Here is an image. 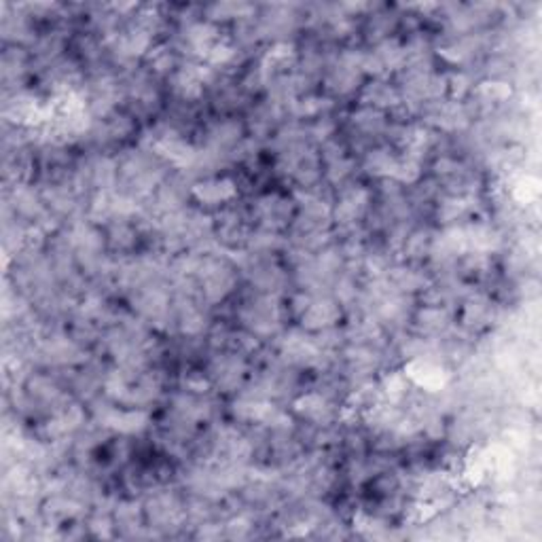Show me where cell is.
Returning <instances> with one entry per match:
<instances>
[{"label": "cell", "mask_w": 542, "mask_h": 542, "mask_svg": "<svg viewBox=\"0 0 542 542\" xmlns=\"http://www.w3.org/2000/svg\"><path fill=\"white\" fill-rule=\"evenodd\" d=\"M148 422V416L144 411H136V409H130V411H117V409H106L102 413V424L113 428V430H119V432H125V434H132V432H138L146 426Z\"/></svg>", "instance_id": "obj_1"}, {"label": "cell", "mask_w": 542, "mask_h": 542, "mask_svg": "<svg viewBox=\"0 0 542 542\" xmlns=\"http://www.w3.org/2000/svg\"><path fill=\"white\" fill-rule=\"evenodd\" d=\"M367 202H369L367 191H362V188H352V191H347V193H343V197L339 200V204L333 212L337 222L349 225V222L360 218L362 210L367 208Z\"/></svg>", "instance_id": "obj_2"}, {"label": "cell", "mask_w": 542, "mask_h": 542, "mask_svg": "<svg viewBox=\"0 0 542 542\" xmlns=\"http://www.w3.org/2000/svg\"><path fill=\"white\" fill-rule=\"evenodd\" d=\"M303 325L307 329H329L337 318H339V309L333 301H311L309 307L301 313Z\"/></svg>", "instance_id": "obj_3"}, {"label": "cell", "mask_w": 542, "mask_h": 542, "mask_svg": "<svg viewBox=\"0 0 542 542\" xmlns=\"http://www.w3.org/2000/svg\"><path fill=\"white\" fill-rule=\"evenodd\" d=\"M193 193L202 204H220V202H227L235 195V186L229 178L206 180V182H200L193 188Z\"/></svg>", "instance_id": "obj_4"}, {"label": "cell", "mask_w": 542, "mask_h": 542, "mask_svg": "<svg viewBox=\"0 0 542 542\" xmlns=\"http://www.w3.org/2000/svg\"><path fill=\"white\" fill-rule=\"evenodd\" d=\"M430 119L445 130H458V127L466 125V113L458 102H436L430 106Z\"/></svg>", "instance_id": "obj_5"}, {"label": "cell", "mask_w": 542, "mask_h": 542, "mask_svg": "<svg viewBox=\"0 0 542 542\" xmlns=\"http://www.w3.org/2000/svg\"><path fill=\"white\" fill-rule=\"evenodd\" d=\"M259 216L265 222V227H282L284 220L289 218L291 208L286 204V200L275 197V195H267L259 202Z\"/></svg>", "instance_id": "obj_6"}, {"label": "cell", "mask_w": 542, "mask_h": 542, "mask_svg": "<svg viewBox=\"0 0 542 542\" xmlns=\"http://www.w3.org/2000/svg\"><path fill=\"white\" fill-rule=\"evenodd\" d=\"M214 375L218 379V386L225 388V390H231L240 384V379L244 375V362L238 360V358H231V356H225L220 358L214 367Z\"/></svg>", "instance_id": "obj_7"}, {"label": "cell", "mask_w": 542, "mask_h": 542, "mask_svg": "<svg viewBox=\"0 0 542 542\" xmlns=\"http://www.w3.org/2000/svg\"><path fill=\"white\" fill-rule=\"evenodd\" d=\"M295 409L301 413V416L309 418V420H316V422H327L331 418V407L329 403L318 396V394H307L303 396L301 400L295 403Z\"/></svg>", "instance_id": "obj_8"}, {"label": "cell", "mask_w": 542, "mask_h": 542, "mask_svg": "<svg viewBox=\"0 0 542 542\" xmlns=\"http://www.w3.org/2000/svg\"><path fill=\"white\" fill-rule=\"evenodd\" d=\"M367 170L375 176H392L396 174V168H398V159L392 157L388 151H371L367 155V162H365Z\"/></svg>", "instance_id": "obj_9"}, {"label": "cell", "mask_w": 542, "mask_h": 542, "mask_svg": "<svg viewBox=\"0 0 542 542\" xmlns=\"http://www.w3.org/2000/svg\"><path fill=\"white\" fill-rule=\"evenodd\" d=\"M362 100L369 104H375V106H396L400 102L398 93L390 85H384V83H371L365 89Z\"/></svg>", "instance_id": "obj_10"}, {"label": "cell", "mask_w": 542, "mask_h": 542, "mask_svg": "<svg viewBox=\"0 0 542 542\" xmlns=\"http://www.w3.org/2000/svg\"><path fill=\"white\" fill-rule=\"evenodd\" d=\"M240 138V125L233 123V121H225V123H218L214 125V130L210 132V144L214 151H222L231 144H235Z\"/></svg>", "instance_id": "obj_11"}, {"label": "cell", "mask_w": 542, "mask_h": 542, "mask_svg": "<svg viewBox=\"0 0 542 542\" xmlns=\"http://www.w3.org/2000/svg\"><path fill=\"white\" fill-rule=\"evenodd\" d=\"M166 305H168V297L162 291H148L138 299V309L151 318V320H159V318L166 316Z\"/></svg>", "instance_id": "obj_12"}, {"label": "cell", "mask_w": 542, "mask_h": 542, "mask_svg": "<svg viewBox=\"0 0 542 542\" xmlns=\"http://www.w3.org/2000/svg\"><path fill=\"white\" fill-rule=\"evenodd\" d=\"M449 322V316L447 311H443L441 307H426L422 313H420V327L426 331V333H438L447 327Z\"/></svg>", "instance_id": "obj_13"}, {"label": "cell", "mask_w": 542, "mask_h": 542, "mask_svg": "<svg viewBox=\"0 0 542 542\" xmlns=\"http://www.w3.org/2000/svg\"><path fill=\"white\" fill-rule=\"evenodd\" d=\"M354 123L360 127V130L371 134V132H379L381 127H384L386 119H384V113L377 110V108H362L360 113L354 115Z\"/></svg>", "instance_id": "obj_14"}, {"label": "cell", "mask_w": 542, "mask_h": 542, "mask_svg": "<svg viewBox=\"0 0 542 542\" xmlns=\"http://www.w3.org/2000/svg\"><path fill=\"white\" fill-rule=\"evenodd\" d=\"M392 284L396 286L398 291H416V289H420V286L424 284V280L416 271H411V269H398L392 275Z\"/></svg>", "instance_id": "obj_15"}, {"label": "cell", "mask_w": 542, "mask_h": 542, "mask_svg": "<svg viewBox=\"0 0 542 542\" xmlns=\"http://www.w3.org/2000/svg\"><path fill=\"white\" fill-rule=\"evenodd\" d=\"M466 208H468V204H466V200H462V197L447 200V202H445V204L438 208V216H441L445 222H452V220H456L458 216H462V214L466 212Z\"/></svg>", "instance_id": "obj_16"}, {"label": "cell", "mask_w": 542, "mask_h": 542, "mask_svg": "<svg viewBox=\"0 0 542 542\" xmlns=\"http://www.w3.org/2000/svg\"><path fill=\"white\" fill-rule=\"evenodd\" d=\"M394 178H398L400 182H416L420 178V166L416 159H403L398 162V168H396V174Z\"/></svg>", "instance_id": "obj_17"}, {"label": "cell", "mask_w": 542, "mask_h": 542, "mask_svg": "<svg viewBox=\"0 0 542 542\" xmlns=\"http://www.w3.org/2000/svg\"><path fill=\"white\" fill-rule=\"evenodd\" d=\"M180 327H182L184 333H197L204 327V318L195 307H186L182 311V318H180Z\"/></svg>", "instance_id": "obj_18"}, {"label": "cell", "mask_w": 542, "mask_h": 542, "mask_svg": "<svg viewBox=\"0 0 542 542\" xmlns=\"http://www.w3.org/2000/svg\"><path fill=\"white\" fill-rule=\"evenodd\" d=\"M352 172V162H347V159L339 157V159H333L329 162V178L331 182H341L345 176H349Z\"/></svg>", "instance_id": "obj_19"}, {"label": "cell", "mask_w": 542, "mask_h": 542, "mask_svg": "<svg viewBox=\"0 0 542 542\" xmlns=\"http://www.w3.org/2000/svg\"><path fill=\"white\" fill-rule=\"evenodd\" d=\"M134 242V231L121 222V225H115L113 227V244L119 246V248H125V246H132Z\"/></svg>", "instance_id": "obj_20"}, {"label": "cell", "mask_w": 542, "mask_h": 542, "mask_svg": "<svg viewBox=\"0 0 542 542\" xmlns=\"http://www.w3.org/2000/svg\"><path fill=\"white\" fill-rule=\"evenodd\" d=\"M426 250H428V238H426V233H416V235L409 238V242H407L409 257H422Z\"/></svg>", "instance_id": "obj_21"}, {"label": "cell", "mask_w": 542, "mask_h": 542, "mask_svg": "<svg viewBox=\"0 0 542 542\" xmlns=\"http://www.w3.org/2000/svg\"><path fill=\"white\" fill-rule=\"evenodd\" d=\"M481 93L485 95L487 100H502V98H506L508 93H511V89H508L504 83H483Z\"/></svg>", "instance_id": "obj_22"}, {"label": "cell", "mask_w": 542, "mask_h": 542, "mask_svg": "<svg viewBox=\"0 0 542 542\" xmlns=\"http://www.w3.org/2000/svg\"><path fill=\"white\" fill-rule=\"evenodd\" d=\"M386 392L390 396H400L405 392V377L403 375H392L388 381H386Z\"/></svg>", "instance_id": "obj_23"}, {"label": "cell", "mask_w": 542, "mask_h": 542, "mask_svg": "<svg viewBox=\"0 0 542 542\" xmlns=\"http://www.w3.org/2000/svg\"><path fill=\"white\" fill-rule=\"evenodd\" d=\"M227 528H229V534H231V536H244V534L250 530V523H248L246 519H233Z\"/></svg>", "instance_id": "obj_24"}, {"label": "cell", "mask_w": 542, "mask_h": 542, "mask_svg": "<svg viewBox=\"0 0 542 542\" xmlns=\"http://www.w3.org/2000/svg\"><path fill=\"white\" fill-rule=\"evenodd\" d=\"M331 132H333V123H331L329 119L318 121V125L313 127V134H316L318 138H327V136H331Z\"/></svg>", "instance_id": "obj_25"}, {"label": "cell", "mask_w": 542, "mask_h": 542, "mask_svg": "<svg viewBox=\"0 0 542 542\" xmlns=\"http://www.w3.org/2000/svg\"><path fill=\"white\" fill-rule=\"evenodd\" d=\"M466 83H468V79H466L464 75H458V77L452 79V89H454V95H456V98H458V95H462V93L468 89Z\"/></svg>", "instance_id": "obj_26"}]
</instances>
